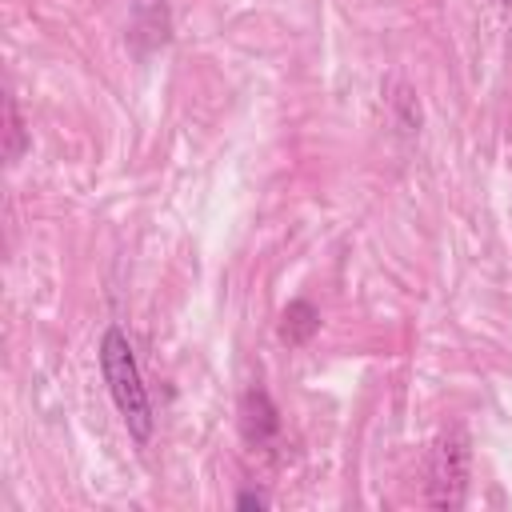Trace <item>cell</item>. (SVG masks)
Instances as JSON below:
<instances>
[{
    "mask_svg": "<svg viewBox=\"0 0 512 512\" xmlns=\"http://www.w3.org/2000/svg\"><path fill=\"white\" fill-rule=\"evenodd\" d=\"M100 372H104L108 396H112L124 428L132 432V440L136 444H148L152 440V428H156V416H152V400H148V388H144L136 352H132L128 336L120 328H108L100 336Z\"/></svg>",
    "mask_w": 512,
    "mask_h": 512,
    "instance_id": "cell-1",
    "label": "cell"
},
{
    "mask_svg": "<svg viewBox=\"0 0 512 512\" xmlns=\"http://www.w3.org/2000/svg\"><path fill=\"white\" fill-rule=\"evenodd\" d=\"M468 488V444L464 436H448L432 452V480H428V504L436 508H460Z\"/></svg>",
    "mask_w": 512,
    "mask_h": 512,
    "instance_id": "cell-2",
    "label": "cell"
},
{
    "mask_svg": "<svg viewBox=\"0 0 512 512\" xmlns=\"http://www.w3.org/2000/svg\"><path fill=\"white\" fill-rule=\"evenodd\" d=\"M240 428H244V440L248 444H268L276 436L280 420H276V408H272V400H268L264 388H252L244 396V404H240Z\"/></svg>",
    "mask_w": 512,
    "mask_h": 512,
    "instance_id": "cell-3",
    "label": "cell"
},
{
    "mask_svg": "<svg viewBox=\"0 0 512 512\" xmlns=\"http://www.w3.org/2000/svg\"><path fill=\"white\" fill-rule=\"evenodd\" d=\"M316 332H320V312H316V304L292 300V304L280 312V340H284V344H308Z\"/></svg>",
    "mask_w": 512,
    "mask_h": 512,
    "instance_id": "cell-4",
    "label": "cell"
},
{
    "mask_svg": "<svg viewBox=\"0 0 512 512\" xmlns=\"http://www.w3.org/2000/svg\"><path fill=\"white\" fill-rule=\"evenodd\" d=\"M28 148V132H24V120H20V108H16V96L4 100V160L16 164Z\"/></svg>",
    "mask_w": 512,
    "mask_h": 512,
    "instance_id": "cell-5",
    "label": "cell"
},
{
    "mask_svg": "<svg viewBox=\"0 0 512 512\" xmlns=\"http://www.w3.org/2000/svg\"><path fill=\"white\" fill-rule=\"evenodd\" d=\"M236 508H268V496L264 492H240L236 496Z\"/></svg>",
    "mask_w": 512,
    "mask_h": 512,
    "instance_id": "cell-6",
    "label": "cell"
},
{
    "mask_svg": "<svg viewBox=\"0 0 512 512\" xmlns=\"http://www.w3.org/2000/svg\"><path fill=\"white\" fill-rule=\"evenodd\" d=\"M508 4H512V0H508Z\"/></svg>",
    "mask_w": 512,
    "mask_h": 512,
    "instance_id": "cell-7",
    "label": "cell"
}]
</instances>
